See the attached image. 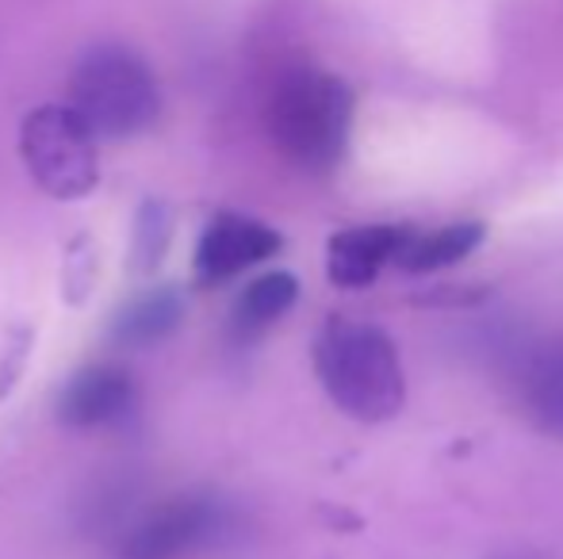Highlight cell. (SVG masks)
Returning a JSON list of instances; mask_svg holds the SVG:
<instances>
[{
	"label": "cell",
	"mask_w": 563,
	"mask_h": 559,
	"mask_svg": "<svg viewBox=\"0 0 563 559\" xmlns=\"http://www.w3.org/2000/svg\"><path fill=\"white\" fill-rule=\"evenodd\" d=\"M487 238V226L479 219H460L449 226H433V231H415L407 226V238H402L399 254H395V269L402 272H438L449 265H460L467 254L483 246Z\"/></svg>",
	"instance_id": "30bf717a"
},
{
	"label": "cell",
	"mask_w": 563,
	"mask_h": 559,
	"mask_svg": "<svg viewBox=\"0 0 563 559\" xmlns=\"http://www.w3.org/2000/svg\"><path fill=\"white\" fill-rule=\"evenodd\" d=\"M20 157L54 200H85L100 185L97 135L69 104H43L23 120Z\"/></svg>",
	"instance_id": "277c9868"
},
{
	"label": "cell",
	"mask_w": 563,
	"mask_h": 559,
	"mask_svg": "<svg viewBox=\"0 0 563 559\" xmlns=\"http://www.w3.org/2000/svg\"><path fill=\"white\" fill-rule=\"evenodd\" d=\"M69 108L97 138H134L162 115V89L146 58L104 43L77 62L69 77Z\"/></svg>",
	"instance_id": "3957f363"
},
{
	"label": "cell",
	"mask_w": 563,
	"mask_h": 559,
	"mask_svg": "<svg viewBox=\"0 0 563 559\" xmlns=\"http://www.w3.org/2000/svg\"><path fill=\"white\" fill-rule=\"evenodd\" d=\"M227 533V510L216 499L180 494L146 510L123 533L119 559H188Z\"/></svg>",
	"instance_id": "5b68a950"
},
{
	"label": "cell",
	"mask_w": 563,
	"mask_h": 559,
	"mask_svg": "<svg viewBox=\"0 0 563 559\" xmlns=\"http://www.w3.org/2000/svg\"><path fill=\"white\" fill-rule=\"evenodd\" d=\"M180 318H185V295L165 283V288H154L146 295L131 299L115 314L112 342L123 345V349H146V345L165 342L180 326Z\"/></svg>",
	"instance_id": "8fae6325"
},
{
	"label": "cell",
	"mask_w": 563,
	"mask_h": 559,
	"mask_svg": "<svg viewBox=\"0 0 563 559\" xmlns=\"http://www.w3.org/2000/svg\"><path fill=\"white\" fill-rule=\"evenodd\" d=\"M314 372L345 418L379 425L407 403V376L387 329L334 314L314 337Z\"/></svg>",
	"instance_id": "6da1fadb"
},
{
	"label": "cell",
	"mask_w": 563,
	"mask_h": 559,
	"mask_svg": "<svg viewBox=\"0 0 563 559\" xmlns=\"http://www.w3.org/2000/svg\"><path fill=\"white\" fill-rule=\"evenodd\" d=\"M518 403L541 433L563 440V342H544L518 365Z\"/></svg>",
	"instance_id": "9c48e42d"
},
{
	"label": "cell",
	"mask_w": 563,
	"mask_h": 559,
	"mask_svg": "<svg viewBox=\"0 0 563 559\" xmlns=\"http://www.w3.org/2000/svg\"><path fill=\"white\" fill-rule=\"evenodd\" d=\"M490 559H544L537 552H503V556H490Z\"/></svg>",
	"instance_id": "5bb4252c"
},
{
	"label": "cell",
	"mask_w": 563,
	"mask_h": 559,
	"mask_svg": "<svg viewBox=\"0 0 563 559\" xmlns=\"http://www.w3.org/2000/svg\"><path fill=\"white\" fill-rule=\"evenodd\" d=\"M134 411V380L119 365H89L62 388L58 422L69 429H100Z\"/></svg>",
	"instance_id": "52a82bcc"
},
{
	"label": "cell",
	"mask_w": 563,
	"mask_h": 559,
	"mask_svg": "<svg viewBox=\"0 0 563 559\" xmlns=\"http://www.w3.org/2000/svg\"><path fill=\"white\" fill-rule=\"evenodd\" d=\"M284 246L280 231L253 215H238V211H219L208 226H203L200 242H196V280L200 283H227L242 272L265 265Z\"/></svg>",
	"instance_id": "8992f818"
},
{
	"label": "cell",
	"mask_w": 563,
	"mask_h": 559,
	"mask_svg": "<svg viewBox=\"0 0 563 559\" xmlns=\"http://www.w3.org/2000/svg\"><path fill=\"white\" fill-rule=\"evenodd\" d=\"M296 299H299V280L291 272H265V277L245 283L242 295L234 299L230 326H234L238 337H257L273 322H280L296 306Z\"/></svg>",
	"instance_id": "7c38bea8"
},
{
	"label": "cell",
	"mask_w": 563,
	"mask_h": 559,
	"mask_svg": "<svg viewBox=\"0 0 563 559\" xmlns=\"http://www.w3.org/2000/svg\"><path fill=\"white\" fill-rule=\"evenodd\" d=\"M407 226L402 223H368V226H349L338 231L327 246V272L338 288L361 291L376 283L387 265H395Z\"/></svg>",
	"instance_id": "ba28073f"
},
{
	"label": "cell",
	"mask_w": 563,
	"mask_h": 559,
	"mask_svg": "<svg viewBox=\"0 0 563 559\" xmlns=\"http://www.w3.org/2000/svg\"><path fill=\"white\" fill-rule=\"evenodd\" d=\"M173 242V211L162 200H146L134 219V246H131V269L139 277L157 272V265L165 261Z\"/></svg>",
	"instance_id": "4fadbf2b"
},
{
	"label": "cell",
	"mask_w": 563,
	"mask_h": 559,
	"mask_svg": "<svg viewBox=\"0 0 563 559\" xmlns=\"http://www.w3.org/2000/svg\"><path fill=\"white\" fill-rule=\"evenodd\" d=\"M356 97L338 74L299 66L276 81L265 108L268 138L303 172H330L349 149Z\"/></svg>",
	"instance_id": "7a4b0ae2"
}]
</instances>
